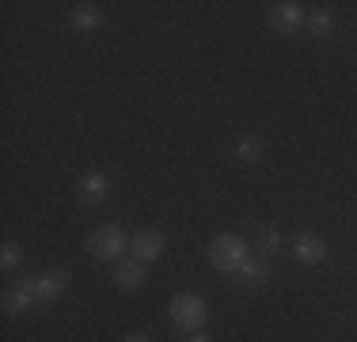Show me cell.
<instances>
[{
	"label": "cell",
	"mask_w": 357,
	"mask_h": 342,
	"mask_svg": "<svg viewBox=\"0 0 357 342\" xmlns=\"http://www.w3.org/2000/svg\"><path fill=\"white\" fill-rule=\"evenodd\" d=\"M248 255H251V244L236 232H220L213 244H209V262H213L220 274H236Z\"/></svg>",
	"instance_id": "6da1fadb"
},
{
	"label": "cell",
	"mask_w": 357,
	"mask_h": 342,
	"mask_svg": "<svg viewBox=\"0 0 357 342\" xmlns=\"http://www.w3.org/2000/svg\"><path fill=\"white\" fill-rule=\"evenodd\" d=\"M206 315H209V304L198 293H175L172 297V323L178 331L198 335V327H206Z\"/></svg>",
	"instance_id": "7a4b0ae2"
},
{
	"label": "cell",
	"mask_w": 357,
	"mask_h": 342,
	"mask_svg": "<svg viewBox=\"0 0 357 342\" xmlns=\"http://www.w3.org/2000/svg\"><path fill=\"white\" fill-rule=\"evenodd\" d=\"M88 251L96 255V259H103V262H122V255L130 251V236L122 232L118 225H103V228H96V232L88 236Z\"/></svg>",
	"instance_id": "3957f363"
},
{
	"label": "cell",
	"mask_w": 357,
	"mask_h": 342,
	"mask_svg": "<svg viewBox=\"0 0 357 342\" xmlns=\"http://www.w3.org/2000/svg\"><path fill=\"white\" fill-rule=\"evenodd\" d=\"M23 285L35 293V301L38 304H50V301H57V297L69 289V270H46V274H35V278H27Z\"/></svg>",
	"instance_id": "277c9868"
},
{
	"label": "cell",
	"mask_w": 357,
	"mask_h": 342,
	"mask_svg": "<svg viewBox=\"0 0 357 342\" xmlns=\"http://www.w3.org/2000/svg\"><path fill=\"white\" fill-rule=\"evenodd\" d=\"M164 247H167V239H164V232H156V228H144V232H137L130 239V255L137 262H144V267L156 262L160 255H164Z\"/></svg>",
	"instance_id": "5b68a950"
},
{
	"label": "cell",
	"mask_w": 357,
	"mask_h": 342,
	"mask_svg": "<svg viewBox=\"0 0 357 342\" xmlns=\"http://www.w3.org/2000/svg\"><path fill=\"white\" fill-rule=\"evenodd\" d=\"M308 23V12H304V4H293V0H285V4H274L270 8V27L282 31V34H293L296 27H304Z\"/></svg>",
	"instance_id": "8992f818"
},
{
	"label": "cell",
	"mask_w": 357,
	"mask_h": 342,
	"mask_svg": "<svg viewBox=\"0 0 357 342\" xmlns=\"http://www.w3.org/2000/svg\"><path fill=\"white\" fill-rule=\"evenodd\" d=\"M293 255H296V262L319 267V262H327V239L316 236V232H301L293 239Z\"/></svg>",
	"instance_id": "52a82bcc"
},
{
	"label": "cell",
	"mask_w": 357,
	"mask_h": 342,
	"mask_svg": "<svg viewBox=\"0 0 357 342\" xmlns=\"http://www.w3.org/2000/svg\"><path fill=\"white\" fill-rule=\"evenodd\" d=\"M110 194V175L107 171H88V175L76 183V198H80L84 205H99Z\"/></svg>",
	"instance_id": "ba28073f"
},
{
	"label": "cell",
	"mask_w": 357,
	"mask_h": 342,
	"mask_svg": "<svg viewBox=\"0 0 357 342\" xmlns=\"http://www.w3.org/2000/svg\"><path fill=\"white\" fill-rule=\"evenodd\" d=\"M114 281L126 293H137V289H144V281H149V270H144V262H137V259H122L114 267Z\"/></svg>",
	"instance_id": "9c48e42d"
},
{
	"label": "cell",
	"mask_w": 357,
	"mask_h": 342,
	"mask_svg": "<svg viewBox=\"0 0 357 342\" xmlns=\"http://www.w3.org/2000/svg\"><path fill=\"white\" fill-rule=\"evenodd\" d=\"M236 274H240L248 285H266V281L274 278V267H270L262 255H248V259H243V267L236 270Z\"/></svg>",
	"instance_id": "30bf717a"
},
{
	"label": "cell",
	"mask_w": 357,
	"mask_h": 342,
	"mask_svg": "<svg viewBox=\"0 0 357 342\" xmlns=\"http://www.w3.org/2000/svg\"><path fill=\"white\" fill-rule=\"evenodd\" d=\"M38 301H35V293H31L27 285H15V289H8L4 293V312H12V315H23V312H31Z\"/></svg>",
	"instance_id": "8fae6325"
},
{
	"label": "cell",
	"mask_w": 357,
	"mask_h": 342,
	"mask_svg": "<svg viewBox=\"0 0 357 342\" xmlns=\"http://www.w3.org/2000/svg\"><path fill=\"white\" fill-rule=\"evenodd\" d=\"M73 27L84 31V34H88V31H99V27H103V12H99L96 4H76V8H73Z\"/></svg>",
	"instance_id": "7c38bea8"
},
{
	"label": "cell",
	"mask_w": 357,
	"mask_h": 342,
	"mask_svg": "<svg viewBox=\"0 0 357 342\" xmlns=\"http://www.w3.org/2000/svg\"><path fill=\"white\" fill-rule=\"evenodd\" d=\"M262 156H266V141L262 137H243L236 144V160H243V164H259Z\"/></svg>",
	"instance_id": "4fadbf2b"
},
{
	"label": "cell",
	"mask_w": 357,
	"mask_h": 342,
	"mask_svg": "<svg viewBox=\"0 0 357 342\" xmlns=\"http://www.w3.org/2000/svg\"><path fill=\"white\" fill-rule=\"evenodd\" d=\"M316 38H327L331 31H335V15L327 12V8H319V12H308V23H304Z\"/></svg>",
	"instance_id": "5bb4252c"
},
{
	"label": "cell",
	"mask_w": 357,
	"mask_h": 342,
	"mask_svg": "<svg viewBox=\"0 0 357 342\" xmlns=\"http://www.w3.org/2000/svg\"><path fill=\"white\" fill-rule=\"evenodd\" d=\"M278 247H282V236H278V228H259L255 232V251L266 259V255H274Z\"/></svg>",
	"instance_id": "9a60e30c"
},
{
	"label": "cell",
	"mask_w": 357,
	"mask_h": 342,
	"mask_svg": "<svg viewBox=\"0 0 357 342\" xmlns=\"http://www.w3.org/2000/svg\"><path fill=\"white\" fill-rule=\"evenodd\" d=\"M20 262H23V247L15 244V239H8V244L0 247V267L12 274V270H20Z\"/></svg>",
	"instance_id": "2e32d148"
},
{
	"label": "cell",
	"mask_w": 357,
	"mask_h": 342,
	"mask_svg": "<svg viewBox=\"0 0 357 342\" xmlns=\"http://www.w3.org/2000/svg\"><path fill=\"white\" fill-rule=\"evenodd\" d=\"M122 342H149V339H144V335H141V331H133V335H126Z\"/></svg>",
	"instance_id": "e0dca14e"
},
{
	"label": "cell",
	"mask_w": 357,
	"mask_h": 342,
	"mask_svg": "<svg viewBox=\"0 0 357 342\" xmlns=\"http://www.w3.org/2000/svg\"><path fill=\"white\" fill-rule=\"evenodd\" d=\"M186 342H213V339H209V335H190Z\"/></svg>",
	"instance_id": "ac0fdd59"
}]
</instances>
